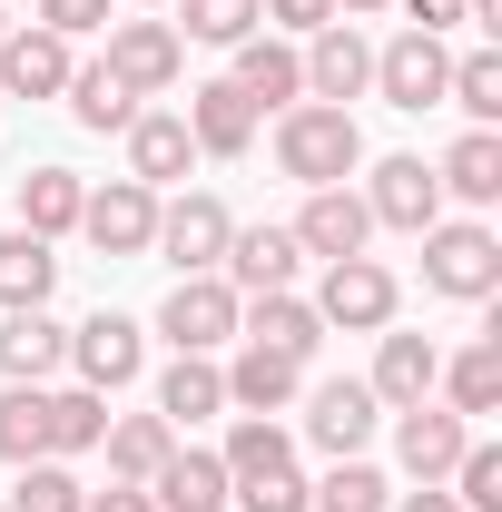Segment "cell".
<instances>
[{
  "label": "cell",
  "instance_id": "obj_1",
  "mask_svg": "<svg viewBox=\"0 0 502 512\" xmlns=\"http://www.w3.org/2000/svg\"><path fill=\"white\" fill-rule=\"evenodd\" d=\"M276 168H286L296 188H345V178L365 168V128H355V109H325V99L276 109Z\"/></svg>",
  "mask_w": 502,
  "mask_h": 512
},
{
  "label": "cell",
  "instance_id": "obj_43",
  "mask_svg": "<svg viewBox=\"0 0 502 512\" xmlns=\"http://www.w3.org/2000/svg\"><path fill=\"white\" fill-rule=\"evenodd\" d=\"M79 512H158V503H148V483H109V493H89Z\"/></svg>",
  "mask_w": 502,
  "mask_h": 512
},
{
  "label": "cell",
  "instance_id": "obj_32",
  "mask_svg": "<svg viewBox=\"0 0 502 512\" xmlns=\"http://www.w3.org/2000/svg\"><path fill=\"white\" fill-rule=\"evenodd\" d=\"M0 463H50V384L0 394Z\"/></svg>",
  "mask_w": 502,
  "mask_h": 512
},
{
  "label": "cell",
  "instance_id": "obj_6",
  "mask_svg": "<svg viewBox=\"0 0 502 512\" xmlns=\"http://www.w3.org/2000/svg\"><path fill=\"white\" fill-rule=\"evenodd\" d=\"M79 237L99 256H148L158 237V188H138V178H109V188L79 197Z\"/></svg>",
  "mask_w": 502,
  "mask_h": 512
},
{
  "label": "cell",
  "instance_id": "obj_48",
  "mask_svg": "<svg viewBox=\"0 0 502 512\" xmlns=\"http://www.w3.org/2000/svg\"><path fill=\"white\" fill-rule=\"evenodd\" d=\"M0 512H10V503H0Z\"/></svg>",
  "mask_w": 502,
  "mask_h": 512
},
{
  "label": "cell",
  "instance_id": "obj_12",
  "mask_svg": "<svg viewBox=\"0 0 502 512\" xmlns=\"http://www.w3.org/2000/svg\"><path fill=\"white\" fill-rule=\"evenodd\" d=\"M69 365H79L89 394H119V384L148 365V335H138L128 316H89V325H69Z\"/></svg>",
  "mask_w": 502,
  "mask_h": 512
},
{
  "label": "cell",
  "instance_id": "obj_45",
  "mask_svg": "<svg viewBox=\"0 0 502 512\" xmlns=\"http://www.w3.org/2000/svg\"><path fill=\"white\" fill-rule=\"evenodd\" d=\"M384 512H463V503H453L443 483H424V493H404V503H384Z\"/></svg>",
  "mask_w": 502,
  "mask_h": 512
},
{
  "label": "cell",
  "instance_id": "obj_40",
  "mask_svg": "<svg viewBox=\"0 0 502 512\" xmlns=\"http://www.w3.org/2000/svg\"><path fill=\"white\" fill-rule=\"evenodd\" d=\"M247 512H306V473H266V483H237Z\"/></svg>",
  "mask_w": 502,
  "mask_h": 512
},
{
  "label": "cell",
  "instance_id": "obj_10",
  "mask_svg": "<svg viewBox=\"0 0 502 512\" xmlns=\"http://www.w3.org/2000/svg\"><path fill=\"white\" fill-rule=\"evenodd\" d=\"M463 444H473V424H463L453 404H434V394L394 414V453H404V473H414V483H443V473L463 463Z\"/></svg>",
  "mask_w": 502,
  "mask_h": 512
},
{
  "label": "cell",
  "instance_id": "obj_20",
  "mask_svg": "<svg viewBox=\"0 0 502 512\" xmlns=\"http://www.w3.org/2000/svg\"><path fill=\"white\" fill-rule=\"evenodd\" d=\"M69 365V325H50V306H20V316H0V375L10 384H40Z\"/></svg>",
  "mask_w": 502,
  "mask_h": 512
},
{
  "label": "cell",
  "instance_id": "obj_11",
  "mask_svg": "<svg viewBox=\"0 0 502 512\" xmlns=\"http://www.w3.org/2000/svg\"><path fill=\"white\" fill-rule=\"evenodd\" d=\"M296 60H306V99H325V109H345V99L375 89V50L355 40V20H325L315 50H296Z\"/></svg>",
  "mask_w": 502,
  "mask_h": 512
},
{
  "label": "cell",
  "instance_id": "obj_42",
  "mask_svg": "<svg viewBox=\"0 0 502 512\" xmlns=\"http://www.w3.org/2000/svg\"><path fill=\"white\" fill-rule=\"evenodd\" d=\"M256 10H266V20H276V30H325V20H335V0H256Z\"/></svg>",
  "mask_w": 502,
  "mask_h": 512
},
{
  "label": "cell",
  "instance_id": "obj_24",
  "mask_svg": "<svg viewBox=\"0 0 502 512\" xmlns=\"http://www.w3.org/2000/svg\"><path fill=\"white\" fill-rule=\"evenodd\" d=\"M434 375H443V355L434 345H424V335H384V355H375V404L384 414H404V404H424V394H434Z\"/></svg>",
  "mask_w": 502,
  "mask_h": 512
},
{
  "label": "cell",
  "instance_id": "obj_30",
  "mask_svg": "<svg viewBox=\"0 0 502 512\" xmlns=\"http://www.w3.org/2000/svg\"><path fill=\"white\" fill-rule=\"evenodd\" d=\"M79 197H89V188H79L69 168H30V178H20V227L60 247L69 227H79Z\"/></svg>",
  "mask_w": 502,
  "mask_h": 512
},
{
  "label": "cell",
  "instance_id": "obj_21",
  "mask_svg": "<svg viewBox=\"0 0 502 512\" xmlns=\"http://www.w3.org/2000/svg\"><path fill=\"white\" fill-rule=\"evenodd\" d=\"M217 375H227V404H237V414H286V404L306 394V365H296V355H266V345H247V355L217 365Z\"/></svg>",
  "mask_w": 502,
  "mask_h": 512
},
{
  "label": "cell",
  "instance_id": "obj_44",
  "mask_svg": "<svg viewBox=\"0 0 502 512\" xmlns=\"http://www.w3.org/2000/svg\"><path fill=\"white\" fill-rule=\"evenodd\" d=\"M404 10H414V30H434V40H443V30H453L473 0H404Z\"/></svg>",
  "mask_w": 502,
  "mask_h": 512
},
{
  "label": "cell",
  "instance_id": "obj_38",
  "mask_svg": "<svg viewBox=\"0 0 502 512\" xmlns=\"http://www.w3.org/2000/svg\"><path fill=\"white\" fill-rule=\"evenodd\" d=\"M443 493L463 512H502V444H463V463L443 473Z\"/></svg>",
  "mask_w": 502,
  "mask_h": 512
},
{
  "label": "cell",
  "instance_id": "obj_17",
  "mask_svg": "<svg viewBox=\"0 0 502 512\" xmlns=\"http://www.w3.org/2000/svg\"><path fill=\"white\" fill-rule=\"evenodd\" d=\"M69 40L60 30H10L0 40V99H60L69 89Z\"/></svg>",
  "mask_w": 502,
  "mask_h": 512
},
{
  "label": "cell",
  "instance_id": "obj_16",
  "mask_svg": "<svg viewBox=\"0 0 502 512\" xmlns=\"http://www.w3.org/2000/svg\"><path fill=\"white\" fill-rule=\"evenodd\" d=\"M119 138H128V178H138V188H168V178H188V168H197V138H188L178 109H138Z\"/></svg>",
  "mask_w": 502,
  "mask_h": 512
},
{
  "label": "cell",
  "instance_id": "obj_39",
  "mask_svg": "<svg viewBox=\"0 0 502 512\" xmlns=\"http://www.w3.org/2000/svg\"><path fill=\"white\" fill-rule=\"evenodd\" d=\"M89 493H79V473H69L60 453L50 463H20V493H10V512H79Z\"/></svg>",
  "mask_w": 502,
  "mask_h": 512
},
{
  "label": "cell",
  "instance_id": "obj_3",
  "mask_svg": "<svg viewBox=\"0 0 502 512\" xmlns=\"http://www.w3.org/2000/svg\"><path fill=\"white\" fill-rule=\"evenodd\" d=\"M424 286L483 306V296L502 286V237L493 227H424Z\"/></svg>",
  "mask_w": 502,
  "mask_h": 512
},
{
  "label": "cell",
  "instance_id": "obj_7",
  "mask_svg": "<svg viewBox=\"0 0 502 512\" xmlns=\"http://www.w3.org/2000/svg\"><path fill=\"white\" fill-rule=\"evenodd\" d=\"M375 424H384V404H375V384H365V375H335V384H315V394H306V444L335 453V463L375 444Z\"/></svg>",
  "mask_w": 502,
  "mask_h": 512
},
{
  "label": "cell",
  "instance_id": "obj_2",
  "mask_svg": "<svg viewBox=\"0 0 502 512\" xmlns=\"http://www.w3.org/2000/svg\"><path fill=\"white\" fill-rule=\"evenodd\" d=\"M306 306H315V325L384 335V325H394V306H404V286H394V266H375V256H335V266H325V286H315Z\"/></svg>",
  "mask_w": 502,
  "mask_h": 512
},
{
  "label": "cell",
  "instance_id": "obj_27",
  "mask_svg": "<svg viewBox=\"0 0 502 512\" xmlns=\"http://www.w3.org/2000/svg\"><path fill=\"white\" fill-rule=\"evenodd\" d=\"M434 178H443V197H463V207H493V197H502V138H493V128H463Z\"/></svg>",
  "mask_w": 502,
  "mask_h": 512
},
{
  "label": "cell",
  "instance_id": "obj_31",
  "mask_svg": "<svg viewBox=\"0 0 502 512\" xmlns=\"http://www.w3.org/2000/svg\"><path fill=\"white\" fill-rule=\"evenodd\" d=\"M158 414H168V424H207V414H227V375H217L207 355H178V365L158 375Z\"/></svg>",
  "mask_w": 502,
  "mask_h": 512
},
{
  "label": "cell",
  "instance_id": "obj_34",
  "mask_svg": "<svg viewBox=\"0 0 502 512\" xmlns=\"http://www.w3.org/2000/svg\"><path fill=\"white\" fill-rule=\"evenodd\" d=\"M99 434H109V394H89V384L50 394V453H99Z\"/></svg>",
  "mask_w": 502,
  "mask_h": 512
},
{
  "label": "cell",
  "instance_id": "obj_29",
  "mask_svg": "<svg viewBox=\"0 0 502 512\" xmlns=\"http://www.w3.org/2000/svg\"><path fill=\"white\" fill-rule=\"evenodd\" d=\"M69 119L109 138V128H128V119H138V89H128L109 60H89V69H69Z\"/></svg>",
  "mask_w": 502,
  "mask_h": 512
},
{
  "label": "cell",
  "instance_id": "obj_5",
  "mask_svg": "<svg viewBox=\"0 0 502 512\" xmlns=\"http://www.w3.org/2000/svg\"><path fill=\"white\" fill-rule=\"evenodd\" d=\"M443 79H453V50H443L434 30H404V40H384L375 50V89H384V109H443Z\"/></svg>",
  "mask_w": 502,
  "mask_h": 512
},
{
  "label": "cell",
  "instance_id": "obj_9",
  "mask_svg": "<svg viewBox=\"0 0 502 512\" xmlns=\"http://www.w3.org/2000/svg\"><path fill=\"white\" fill-rule=\"evenodd\" d=\"M365 217H375V227H404V237H424V227H443V178L424 168V158H375Z\"/></svg>",
  "mask_w": 502,
  "mask_h": 512
},
{
  "label": "cell",
  "instance_id": "obj_41",
  "mask_svg": "<svg viewBox=\"0 0 502 512\" xmlns=\"http://www.w3.org/2000/svg\"><path fill=\"white\" fill-rule=\"evenodd\" d=\"M40 30H60V40H79V30H109V0H40Z\"/></svg>",
  "mask_w": 502,
  "mask_h": 512
},
{
  "label": "cell",
  "instance_id": "obj_25",
  "mask_svg": "<svg viewBox=\"0 0 502 512\" xmlns=\"http://www.w3.org/2000/svg\"><path fill=\"white\" fill-rule=\"evenodd\" d=\"M99 444H109V483H148V473L178 453V424H168V414H109Z\"/></svg>",
  "mask_w": 502,
  "mask_h": 512
},
{
  "label": "cell",
  "instance_id": "obj_47",
  "mask_svg": "<svg viewBox=\"0 0 502 512\" xmlns=\"http://www.w3.org/2000/svg\"><path fill=\"white\" fill-rule=\"evenodd\" d=\"M0 40H10V10H0Z\"/></svg>",
  "mask_w": 502,
  "mask_h": 512
},
{
  "label": "cell",
  "instance_id": "obj_18",
  "mask_svg": "<svg viewBox=\"0 0 502 512\" xmlns=\"http://www.w3.org/2000/svg\"><path fill=\"white\" fill-rule=\"evenodd\" d=\"M227 89L247 99L256 119H266V109H296V99H306V60H296L286 40L256 30V40H237V79H227Z\"/></svg>",
  "mask_w": 502,
  "mask_h": 512
},
{
  "label": "cell",
  "instance_id": "obj_23",
  "mask_svg": "<svg viewBox=\"0 0 502 512\" xmlns=\"http://www.w3.org/2000/svg\"><path fill=\"white\" fill-rule=\"evenodd\" d=\"M148 503H158V512H217V503H227V463L197 453V444H178L158 473H148Z\"/></svg>",
  "mask_w": 502,
  "mask_h": 512
},
{
  "label": "cell",
  "instance_id": "obj_26",
  "mask_svg": "<svg viewBox=\"0 0 502 512\" xmlns=\"http://www.w3.org/2000/svg\"><path fill=\"white\" fill-rule=\"evenodd\" d=\"M50 286H60V256H50V237L10 227V237H0V316H20V306H50Z\"/></svg>",
  "mask_w": 502,
  "mask_h": 512
},
{
  "label": "cell",
  "instance_id": "obj_19",
  "mask_svg": "<svg viewBox=\"0 0 502 512\" xmlns=\"http://www.w3.org/2000/svg\"><path fill=\"white\" fill-rule=\"evenodd\" d=\"M365 237H375V217H365V197L355 188H306V217H296V247L306 256H365Z\"/></svg>",
  "mask_w": 502,
  "mask_h": 512
},
{
  "label": "cell",
  "instance_id": "obj_36",
  "mask_svg": "<svg viewBox=\"0 0 502 512\" xmlns=\"http://www.w3.org/2000/svg\"><path fill=\"white\" fill-rule=\"evenodd\" d=\"M443 99H453L473 128H493V119H502V50H473V60H453Z\"/></svg>",
  "mask_w": 502,
  "mask_h": 512
},
{
  "label": "cell",
  "instance_id": "obj_46",
  "mask_svg": "<svg viewBox=\"0 0 502 512\" xmlns=\"http://www.w3.org/2000/svg\"><path fill=\"white\" fill-rule=\"evenodd\" d=\"M335 10H345V20H375V10H394V0H335Z\"/></svg>",
  "mask_w": 502,
  "mask_h": 512
},
{
  "label": "cell",
  "instance_id": "obj_8",
  "mask_svg": "<svg viewBox=\"0 0 502 512\" xmlns=\"http://www.w3.org/2000/svg\"><path fill=\"white\" fill-rule=\"evenodd\" d=\"M227 237H237V217H227V207H217V197H178V207H158V237H148V247L168 256V266H178V276H217V256H227Z\"/></svg>",
  "mask_w": 502,
  "mask_h": 512
},
{
  "label": "cell",
  "instance_id": "obj_22",
  "mask_svg": "<svg viewBox=\"0 0 502 512\" xmlns=\"http://www.w3.org/2000/svg\"><path fill=\"white\" fill-rule=\"evenodd\" d=\"M188 138H197V158H247L256 148V109L227 79H207V89H188Z\"/></svg>",
  "mask_w": 502,
  "mask_h": 512
},
{
  "label": "cell",
  "instance_id": "obj_14",
  "mask_svg": "<svg viewBox=\"0 0 502 512\" xmlns=\"http://www.w3.org/2000/svg\"><path fill=\"white\" fill-rule=\"evenodd\" d=\"M217 266H227V286H237V296H276V286H296L306 247H296V227H237Z\"/></svg>",
  "mask_w": 502,
  "mask_h": 512
},
{
  "label": "cell",
  "instance_id": "obj_33",
  "mask_svg": "<svg viewBox=\"0 0 502 512\" xmlns=\"http://www.w3.org/2000/svg\"><path fill=\"white\" fill-rule=\"evenodd\" d=\"M217 463H227V493H237V483H266V473H296V444H286L266 414H247V424L227 434V453H217Z\"/></svg>",
  "mask_w": 502,
  "mask_h": 512
},
{
  "label": "cell",
  "instance_id": "obj_35",
  "mask_svg": "<svg viewBox=\"0 0 502 512\" xmlns=\"http://www.w3.org/2000/svg\"><path fill=\"white\" fill-rule=\"evenodd\" d=\"M384 503H394V493H384V473L365 463V453H345V463L306 493V512H384Z\"/></svg>",
  "mask_w": 502,
  "mask_h": 512
},
{
  "label": "cell",
  "instance_id": "obj_15",
  "mask_svg": "<svg viewBox=\"0 0 502 512\" xmlns=\"http://www.w3.org/2000/svg\"><path fill=\"white\" fill-rule=\"evenodd\" d=\"M237 335L266 345V355H296V365L325 345V325H315V306L296 296V286H276V296H237Z\"/></svg>",
  "mask_w": 502,
  "mask_h": 512
},
{
  "label": "cell",
  "instance_id": "obj_37",
  "mask_svg": "<svg viewBox=\"0 0 502 512\" xmlns=\"http://www.w3.org/2000/svg\"><path fill=\"white\" fill-rule=\"evenodd\" d=\"M256 0H188V20H168V30H188V40H207V50H237V40H256Z\"/></svg>",
  "mask_w": 502,
  "mask_h": 512
},
{
  "label": "cell",
  "instance_id": "obj_13",
  "mask_svg": "<svg viewBox=\"0 0 502 512\" xmlns=\"http://www.w3.org/2000/svg\"><path fill=\"white\" fill-rule=\"evenodd\" d=\"M109 69L148 99V89H178L188 50H178V30H168V20H109Z\"/></svg>",
  "mask_w": 502,
  "mask_h": 512
},
{
  "label": "cell",
  "instance_id": "obj_4",
  "mask_svg": "<svg viewBox=\"0 0 502 512\" xmlns=\"http://www.w3.org/2000/svg\"><path fill=\"white\" fill-rule=\"evenodd\" d=\"M158 335H168L178 355H217V345L237 335V286H227V276H178L168 306H158Z\"/></svg>",
  "mask_w": 502,
  "mask_h": 512
},
{
  "label": "cell",
  "instance_id": "obj_28",
  "mask_svg": "<svg viewBox=\"0 0 502 512\" xmlns=\"http://www.w3.org/2000/svg\"><path fill=\"white\" fill-rule=\"evenodd\" d=\"M434 384H443V404H453L463 424H473V414H502V345H493V335H483V345H463Z\"/></svg>",
  "mask_w": 502,
  "mask_h": 512
}]
</instances>
